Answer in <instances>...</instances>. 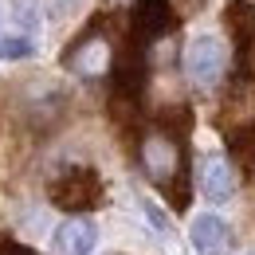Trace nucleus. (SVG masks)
Wrapping results in <instances>:
<instances>
[{
	"label": "nucleus",
	"instance_id": "f257e3e1",
	"mask_svg": "<svg viewBox=\"0 0 255 255\" xmlns=\"http://www.w3.org/2000/svg\"><path fill=\"white\" fill-rule=\"evenodd\" d=\"M181 137H185V129H173L169 122H161L141 141V169L173 200V212L189 208V169H185V141Z\"/></svg>",
	"mask_w": 255,
	"mask_h": 255
},
{
	"label": "nucleus",
	"instance_id": "f03ea898",
	"mask_svg": "<svg viewBox=\"0 0 255 255\" xmlns=\"http://www.w3.org/2000/svg\"><path fill=\"white\" fill-rule=\"evenodd\" d=\"M47 196H51L55 208L79 216V212H91V208H98L106 200V185H102V177H98L91 165H71V169H63L51 181Z\"/></svg>",
	"mask_w": 255,
	"mask_h": 255
},
{
	"label": "nucleus",
	"instance_id": "7ed1b4c3",
	"mask_svg": "<svg viewBox=\"0 0 255 255\" xmlns=\"http://www.w3.org/2000/svg\"><path fill=\"white\" fill-rule=\"evenodd\" d=\"M185 71L196 87H216L228 71V51L216 35H196L185 51Z\"/></svg>",
	"mask_w": 255,
	"mask_h": 255
},
{
	"label": "nucleus",
	"instance_id": "20e7f679",
	"mask_svg": "<svg viewBox=\"0 0 255 255\" xmlns=\"http://www.w3.org/2000/svg\"><path fill=\"white\" fill-rule=\"evenodd\" d=\"M173 4L169 0H133V12H129V32L133 43L145 51L149 43H157L161 35L173 32Z\"/></svg>",
	"mask_w": 255,
	"mask_h": 255
},
{
	"label": "nucleus",
	"instance_id": "39448f33",
	"mask_svg": "<svg viewBox=\"0 0 255 255\" xmlns=\"http://www.w3.org/2000/svg\"><path fill=\"white\" fill-rule=\"evenodd\" d=\"M228 32L236 39V63H240V75L244 79H255V4L248 0H232L228 12Z\"/></svg>",
	"mask_w": 255,
	"mask_h": 255
},
{
	"label": "nucleus",
	"instance_id": "423d86ee",
	"mask_svg": "<svg viewBox=\"0 0 255 255\" xmlns=\"http://www.w3.org/2000/svg\"><path fill=\"white\" fill-rule=\"evenodd\" d=\"M196 189L204 192V200H232L236 192V169L224 157H204L200 169H196Z\"/></svg>",
	"mask_w": 255,
	"mask_h": 255
},
{
	"label": "nucleus",
	"instance_id": "0eeeda50",
	"mask_svg": "<svg viewBox=\"0 0 255 255\" xmlns=\"http://www.w3.org/2000/svg\"><path fill=\"white\" fill-rule=\"evenodd\" d=\"M67 67H75V71L87 75V79L102 75V71L110 67V43L98 39L95 32H87L83 39H75V47L67 51Z\"/></svg>",
	"mask_w": 255,
	"mask_h": 255
},
{
	"label": "nucleus",
	"instance_id": "6e6552de",
	"mask_svg": "<svg viewBox=\"0 0 255 255\" xmlns=\"http://www.w3.org/2000/svg\"><path fill=\"white\" fill-rule=\"evenodd\" d=\"M189 240H192V248H196V255H224L228 244H232V232H228V224H224L220 216L204 212V216L192 220Z\"/></svg>",
	"mask_w": 255,
	"mask_h": 255
},
{
	"label": "nucleus",
	"instance_id": "1a4fd4ad",
	"mask_svg": "<svg viewBox=\"0 0 255 255\" xmlns=\"http://www.w3.org/2000/svg\"><path fill=\"white\" fill-rule=\"evenodd\" d=\"M55 240H59V252L63 255H91L98 244V228L87 216H71L67 224H59Z\"/></svg>",
	"mask_w": 255,
	"mask_h": 255
},
{
	"label": "nucleus",
	"instance_id": "9d476101",
	"mask_svg": "<svg viewBox=\"0 0 255 255\" xmlns=\"http://www.w3.org/2000/svg\"><path fill=\"white\" fill-rule=\"evenodd\" d=\"M228 153H232L240 173H248V177L255 173V118L228 129Z\"/></svg>",
	"mask_w": 255,
	"mask_h": 255
},
{
	"label": "nucleus",
	"instance_id": "9b49d317",
	"mask_svg": "<svg viewBox=\"0 0 255 255\" xmlns=\"http://www.w3.org/2000/svg\"><path fill=\"white\" fill-rule=\"evenodd\" d=\"M32 39L28 35H0V59H28Z\"/></svg>",
	"mask_w": 255,
	"mask_h": 255
},
{
	"label": "nucleus",
	"instance_id": "f8f14e48",
	"mask_svg": "<svg viewBox=\"0 0 255 255\" xmlns=\"http://www.w3.org/2000/svg\"><path fill=\"white\" fill-rule=\"evenodd\" d=\"M145 212H149V220L157 224V228H169V220L161 216V208H157V204H153V200H145Z\"/></svg>",
	"mask_w": 255,
	"mask_h": 255
},
{
	"label": "nucleus",
	"instance_id": "ddd939ff",
	"mask_svg": "<svg viewBox=\"0 0 255 255\" xmlns=\"http://www.w3.org/2000/svg\"><path fill=\"white\" fill-rule=\"evenodd\" d=\"M252 255H255V252H252Z\"/></svg>",
	"mask_w": 255,
	"mask_h": 255
}]
</instances>
